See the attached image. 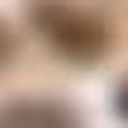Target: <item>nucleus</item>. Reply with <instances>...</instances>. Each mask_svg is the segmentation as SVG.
I'll list each match as a JSON object with an SVG mask.
<instances>
[{
  "mask_svg": "<svg viewBox=\"0 0 128 128\" xmlns=\"http://www.w3.org/2000/svg\"><path fill=\"white\" fill-rule=\"evenodd\" d=\"M0 128H76V119L52 100H19L0 109Z\"/></svg>",
  "mask_w": 128,
  "mask_h": 128,
  "instance_id": "obj_2",
  "label": "nucleus"
},
{
  "mask_svg": "<svg viewBox=\"0 0 128 128\" xmlns=\"http://www.w3.org/2000/svg\"><path fill=\"white\" fill-rule=\"evenodd\" d=\"M10 52H14V38H10V28L0 24V62H10Z\"/></svg>",
  "mask_w": 128,
  "mask_h": 128,
  "instance_id": "obj_3",
  "label": "nucleus"
},
{
  "mask_svg": "<svg viewBox=\"0 0 128 128\" xmlns=\"http://www.w3.org/2000/svg\"><path fill=\"white\" fill-rule=\"evenodd\" d=\"M43 24H48L52 43H57L66 57H76V62H95V57L104 52V28H100L95 19H86V14L48 10V14H43Z\"/></svg>",
  "mask_w": 128,
  "mask_h": 128,
  "instance_id": "obj_1",
  "label": "nucleus"
}]
</instances>
